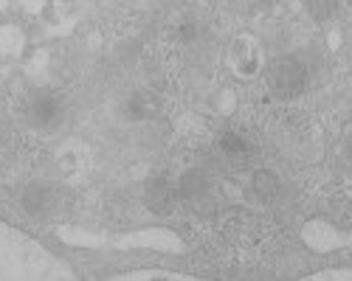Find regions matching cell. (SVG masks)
I'll return each instance as SVG.
<instances>
[{"instance_id": "obj_1", "label": "cell", "mask_w": 352, "mask_h": 281, "mask_svg": "<svg viewBox=\"0 0 352 281\" xmlns=\"http://www.w3.org/2000/svg\"><path fill=\"white\" fill-rule=\"evenodd\" d=\"M310 82V68L299 53H279L265 68V84L268 93L276 101H293L299 99Z\"/></svg>"}, {"instance_id": "obj_2", "label": "cell", "mask_w": 352, "mask_h": 281, "mask_svg": "<svg viewBox=\"0 0 352 281\" xmlns=\"http://www.w3.org/2000/svg\"><path fill=\"white\" fill-rule=\"evenodd\" d=\"M23 119L40 135H54L68 119V104L63 99V93H56L51 88H37L28 93L25 104H23Z\"/></svg>"}, {"instance_id": "obj_3", "label": "cell", "mask_w": 352, "mask_h": 281, "mask_svg": "<svg viewBox=\"0 0 352 281\" xmlns=\"http://www.w3.org/2000/svg\"><path fill=\"white\" fill-rule=\"evenodd\" d=\"M141 203L146 211L155 217H169L178 211L181 206V188L178 180H172L169 175H150L141 186Z\"/></svg>"}, {"instance_id": "obj_4", "label": "cell", "mask_w": 352, "mask_h": 281, "mask_svg": "<svg viewBox=\"0 0 352 281\" xmlns=\"http://www.w3.org/2000/svg\"><path fill=\"white\" fill-rule=\"evenodd\" d=\"M181 188V203H186L192 211L206 214L214 208L217 197H214V180L206 169H186L178 180Z\"/></svg>"}, {"instance_id": "obj_5", "label": "cell", "mask_w": 352, "mask_h": 281, "mask_svg": "<svg viewBox=\"0 0 352 281\" xmlns=\"http://www.w3.org/2000/svg\"><path fill=\"white\" fill-rule=\"evenodd\" d=\"M20 206L28 217H34V219H48L56 208H60V191H56L51 183H28L20 194Z\"/></svg>"}, {"instance_id": "obj_6", "label": "cell", "mask_w": 352, "mask_h": 281, "mask_svg": "<svg viewBox=\"0 0 352 281\" xmlns=\"http://www.w3.org/2000/svg\"><path fill=\"white\" fill-rule=\"evenodd\" d=\"M214 149H217V155H220L228 166H245V163H251V158L256 155L251 138H248L245 132H237V130L220 132L217 140H214Z\"/></svg>"}, {"instance_id": "obj_7", "label": "cell", "mask_w": 352, "mask_h": 281, "mask_svg": "<svg viewBox=\"0 0 352 281\" xmlns=\"http://www.w3.org/2000/svg\"><path fill=\"white\" fill-rule=\"evenodd\" d=\"M158 112V99L146 90H130L122 101H119V116L127 124H144V121H153Z\"/></svg>"}, {"instance_id": "obj_8", "label": "cell", "mask_w": 352, "mask_h": 281, "mask_svg": "<svg viewBox=\"0 0 352 281\" xmlns=\"http://www.w3.org/2000/svg\"><path fill=\"white\" fill-rule=\"evenodd\" d=\"M248 191H251V197L256 203L271 206V203L279 200V194H282V178L274 172V169L259 166V169H254L251 178H248Z\"/></svg>"}, {"instance_id": "obj_9", "label": "cell", "mask_w": 352, "mask_h": 281, "mask_svg": "<svg viewBox=\"0 0 352 281\" xmlns=\"http://www.w3.org/2000/svg\"><path fill=\"white\" fill-rule=\"evenodd\" d=\"M231 65L240 76H254L262 68V53L254 37H237V42L231 48Z\"/></svg>"}, {"instance_id": "obj_10", "label": "cell", "mask_w": 352, "mask_h": 281, "mask_svg": "<svg viewBox=\"0 0 352 281\" xmlns=\"http://www.w3.org/2000/svg\"><path fill=\"white\" fill-rule=\"evenodd\" d=\"M310 9L316 14V20H327L338 9V0H310Z\"/></svg>"}, {"instance_id": "obj_11", "label": "cell", "mask_w": 352, "mask_h": 281, "mask_svg": "<svg viewBox=\"0 0 352 281\" xmlns=\"http://www.w3.org/2000/svg\"><path fill=\"white\" fill-rule=\"evenodd\" d=\"M341 149H344L346 160L352 163V124H346V130H344V135H341Z\"/></svg>"}]
</instances>
